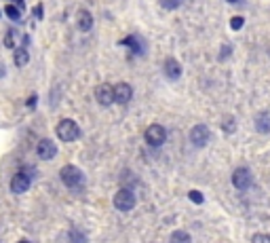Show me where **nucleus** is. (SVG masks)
<instances>
[{
  "mask_svg": "<svg viewBox=\"0 0 270 243\" xmlns=\"http://www.w3.org/2000/svg\"><path fill=\"white\" fill-rule=\"evenodd\" d=\"M59 178H61L63 186L70 188V190L82 188V184H85V174H82L76 165H66V167H61Z\"/></svg>",
  "mask_w": 270,
  "mask_h": 243,
  "instance_id": "nucleus-1",
  "label": "nucleus"
},
{
  "mask_svg": "<svg viewBox=\"0 0 270 243\" xmlns=\"http://www.w3.org/2000/svg\"><path fill=\"white\" fill-rule=\"evenodd\" d=\"M55 133H57V138H59L61 142H74V140L80 138V127L76 125L72 119H63V121L57 123Z\"/></svg>",
  "mask_w": 270,
  "mask_h": 243,
  "instance_id": "nucleus-2",
  "label": "nucleus"
},
{
  "mask_svg": "<svg viewBox=\"0 0 270 243\" xmlns=\"http://www.w3.org/2000/svg\"><path fill=\"white\" fill-rule=\"evenodd\" d=\"M112 201H114V207H116L118 212H131V209L135 207V203H137L131 188H120L118 193L114 195Z\"/></svg>",
  "mask_w": 270,
  "mask_h": 243,
  "instance_id": "nucleus-3",
  "label": "nucleus"
},
{
  "mask_svg": "<svg viewBox=\"0 0 270 243\" xmlns=\"http://www.w3.org/2000/svg\"><path fill=\"white\" fill-rule=\"evenodd\" d=\"M146 142L148 146H152V148H158V146H163L165 144V140H167V131H165V127L163 125H150L146 129Z\"/></svg>",
  "mask_w": 270,
  "mask_h": 243,
  "instance_id": "nucleus-4",
  "label": "nucleus"
},
{
  "mask_svg": "<svg viewBox=\"0 0 270 243\" xmlns=\"http://www.w3.org/2000/svg\"><path fill=\"white\" fill-rule=\"evenodd\" d=\"M232 184H234L236 190H247V188H251V186H253V174H251V169H247V167L234 169V174H232Z\"/></svg>",
  "mask_w": 270,
  "mask_h": 243,
  "instance_id": "nucleus-5",
  "label": "nucleus"
},
{
  "mask_svg": "<svg viewBox=\"0 0 270 243\" xmlns=\"http://www.w3.org/2000/svg\"><path fill=\"white\" fill-rule=\"evenodd\" d=\"M209 127L207 125H194L190 129V142L196 146V148H205L209 142Z\"/></svg>",
  "mask_w": 270,
  "mask_h": 243,
  "instance_id": "nucleus-6",
  "label": "nucleus"
},
{
  "mask_svg": "<svg viewBox=\"0 0 270 243\" xmlns=\"http://www.w3.org/2000/svg\"><path fill=\"white\" fill-rule=\"evenodd\" d=\"M131 98H133V87L129 82L114 85V104H129Z\"/></svg>",
  "mask_w": 270,
  "mask_h": 243,
  "instance_id": "nucleus-7",
  "label": "nucleus"
},
{
  "mask_svg": "<svg viewBox=\"0 0 270 243\" xmlns=\"http://www.w3.org/2000/svg\"><path fill=\"white\" fill-rule=\"evenodd\" d=\"M95 100H97L99 106H110L114 104V87L104 82V85H99L95 89Z\"/></svg>",
  "mask_w": 270,
  "mask_h": 243,
  "instance_id": "nucleus-8",
  "label": "nucleus"
},
{
  "mask_svg": "<svg viewBox=\"0 0 270 243\" xmlns=\"http://www.w3.org/2000/svg\"><path fill=\"white\" fill-rule=\"evenodd\" d=\"M30 182H32V178L28 174H23V171H19V174H15L11 178V190L15 195H21L30 188Z\"/></svg>",
  "mask_w": 270,
  "mask_h": 243,
  "instance_id": "nucleus-9",
  "label": "nucleus"
},
{
  "mask_svg": "<svg viewBox=\"0 0 270 243\" xmlns=\"http://www.w3.org/2000/svg\"><path fill=\"white\" fill-rule=\"evenodd\" d=\"M163 72L169 81H177L179 76H182V63L177 60H173V57H167L165 63H163Z\"/></svg>",
  "mask_w": 270,
  "mask_h": 243,
  "instance_id": "nucleus-10",
  "label": "nucleus"
},
{
  "mask_svg": "<svg viewBox=\"0 0 270 243\" xmlns=\"http://www.w3.org/2000/svg\"><path fill=\"white\" fill-rule=\"evenodd\" d=\"M36 152H38V157H40L42 161H51V159L57 155V146H55V142H51V140H40Z\"/></svg>",
  "mask_w": 270,
  "mask_h": 243,
  "instance_id": "nucleus-11",
  "label": "nucleus"
},
{
  "mask_svg": "<svg viewBox=\"0 0 270 243\" xmlns=\"http://www.w3.org/2000/svg\"><path fill=\"white\" fill-rule=\"evenodd\" d=\"M76 23H78V30L80 32H89V30L93 28V15L87 9H80L78 15H76Z\"/></svg>",
  "mask_w": 270,
  "mask_h": 243,
  "instance_id": "nucleus-12",
  "label": "nucleus"
},
{
  "mask_svg": "<svg viewBox=\"0 0 270 243\" xmlns=\"http://www.w3.org/2000/svg\"><path fill=\"white\" fill-rule=\"evenodd\" d=\"M123 42L129 47V51H131L133 55H144V49L146 47H144V40H141L139 36H127Z\"/></svg>",
  "mask_w": 270,
  "mask_h": 243,
  "instance_id": "nucleus-13",
  "label": "nucleus"
},
{
  "mask_svg": "<svg viewBox=\"0 0 270 243\" xmlns=\"http://www.w3.org/2000/svg\"><path fill=\"white\" fill-rule=\"evenodd\" d=\"M255 129L260 133H270V112H260L255 117Z\"/></svg>",
  "mask_w": 270,
  "mask_h": 243,
  "instance_id": "nucleus-14",
  "label": "nucleus"
},
{
  "mask_svg": "<svg viewBox=\"0 0 270 243\" xmlns=\"http://www.w3.org/2000/svg\"><path fill=\"white\" fill-rule=\"evenodd\" d=\"M13 61H15V66L23 68L25 63L30 61V53H28V49H25V47H17V49H15V55H13Z\"/></svg>",
  "mask_w": 270,
  "mask_h": 243,
  "instance_id": "nucleus-15",
  "label": "nucleus"
},
{
  "mask_svg": "<svg viewBox=\"0 0 270 243\" xmlns=\"http://www.w3.org/2000/svg\"><path fill=\"white\" fill-rule=\"evenodd\" d=\"M21 11H23V9H19L17 4H11V2L4 6V13H6V17H9V19H13V21H19V19H21Z\"/></svg>",
  "mask_w": 270,
  "mask_h": 243,
  "instance_id": "nucleus-16",
  "label": "nucleus"
},
{
  "mask_svg": "<svg viewBox=\"0 0 270 243\" xmlns=\"http://www.w3.org/2000/svg\"><path fill=\"white\" fill-rule=\"evenodd\" d=\"M169 243H192V239H190V235L186 233V231H175V233L171 235Z\"/></svg>",
  "mask_w": 270,
  "mask_h": 243,
  "instance_id": "nucleus-17",
  "label": "nucleus"
},
{
  "mask_svg": "<svg viewBox=\"0 0 270 243\" xmlns=\"http://www.w3.org/2000/svg\"><path fill=\"white\" fill-rule=\"evenodd\" d=\"M4 47L9 49H17V30H9L4 36Z\"/></svg>",
  "mask_w": 270,
  "mask_h": 243,
  "instance_id": "nucleus-18",
  "label": "nucleus"
},
{
  "mask_svg": "<svg viewBox=\"0 0 270 243\" xmlns=\"http://www.w3.org/2000/svg\"><path fill=\"white\" fill-rule=\"evenodd\" d=\"M222 129L226 131V133H234V129H236V121H234V117H228V119H224V123H222Z\"/></svg>",
  "mask_w": 270,
  "mask_h": 243,
  "instance_id": "nucleus-19",
  "label": "nucleus"
},
{
  "mask_svg": "<svg viewBox=\"0 0 270 243\" xmlns=\"http://www.w3.org/2000/svg\"><path fill=\"white\" fill-rule=\"evenodd\" d=\"M160 6L167 9V11H175V9L182 6V0H160Z\"/></svg>",
  "mask_w": 270,
  "mask_h": 243,
  "instance_id": "nucleus-20",
  "label": "nucleus"
},
{
  "mask_svg": "<svg viewBox=\"0 0 270 243\" xmlns=\"http://www.w3.org/2000/svg\"><path fill=\"white\" fill-rule=\"evenodd\" d=\"M70 241L72 243H87V237L85 235H82V231H70Z\"/></svg>",
  "mask_w": 270,
  "mask_h": 243,
  "instance_id": "nucleus-21",
  "label": "nucleus"
},
{
  "mask_svg": "<svg viewBox=\"0 0 270 243\" xmlns=\"http://www.w3.org/2000/svg\"><path fill=\"white\" fill-rule=\"evenodd\" d=\"M188 199H190L192 203H196V205H201V203L205 201V197H203L201 190H190V193H188Z\"/></svg>",
  "mask_w": 270,
  "mask_h": 243,
  "instance_id": "nucleus-22",
  "label": "nucleus"
},
{
  "mask_svg": "<svg viewBox=\"0 0 270 243\" xmlns=\"http://www.w3.org/2000/svg\"><path fill=\"white\" fill-rule=\"evenodd\" d=\"M243 25H245V19H243V17H232V19H230V28H232V30H241Z\"/></svg>",
  "mask_w": 270,
  "mask_h": 243,
  "instance_id": "nucleus-23",
  "label": "nucleus"
},
{
  "mask_svg": "<svg viewBox=\"0 0 270 243\" xmlns=\"http://www.w3.org/2000/svg\"><path fill=\"white\" fill-rule=\"evenodd\" d=\"M251 243H270V235H264V233H258L253 237V241Z\"/></svg>",
  "mask_w": 270,
  "mask_h": 243,
  "instance_id": "nucleus-24",
  "label": "nucleus"
},
{
  "mask_svg": "<svg viewBox=\"0 0 270 243\" xmlns=\"http://www.w3.org/2000/svg\"><path fill=\"white\" fill-rule=\"evenodd\" d=\"M232 53V47H230V44H222V53H220V60H224V57L226 55H230Z\"/></svg>",
  "mask_w": 270,
  "mask_h": 243,
  "instance_id": "nucleus-25",
  "label": "nucleus"
},
{
  "mask_svg": "<svg viewBox=\"0 0 270 243\" xmlns=\"http://www.w3.org/2000/svg\"><path fill=\"white\" fill-rule=\"evenodd\" d=\"M36 100H38V95H30V100H28V108H34V106H36Z\"/></svg>",
  "mask_w": 270,
  "mask_h": 243,
  "instance_id": "nucleus-26",
  "label": "nucleus"
},
{
  "mask_svg": "<svg viewBox=\"0 0 270 243\" xmlns=\"http://www.w3.org/2000/svg\"><path fill=\"white\" fill-rule=\"evenodd\" d=\"M34 15H36V19H42V4L36 6V13H34Z\"/></svg>",
  "mask_w": 270,
  "mask_h": 243,
  "instance_id": "nucleus-27",
  "label": "nucleus"
},
{
  "mask_svg": "<svg viewBox=\"0 0 270 243\" xmlns=\"http://www.w3.org/2000/svg\"><path fill=\"white\" fill-rule=\"evenodd\" d=\"M15 4L19 6V9H25V0H15Z\"/></svg>",
  "mask_w": 270,
  "mask_h": 243,
  "instance_id": "nucleus-28",
  "label": "nucleus"
},
{
  "mask_svg": "<svg viewBox=\"0 0 270 243\" xmlns=\"http://www.w3.org/2000/svg\"><path fill=\"white\" fill-rule=\"evenodd\" d=\"M2 76H4V66L0 63V79H2Z\"/></svg>",
  "mask_w": 270,
  "mask_h": 243,
  "instance_id": "nucleus-29",
  "label": "nucleus"
},
{
  "mask_svg": "<svg viewBox=\"0 0 270 243\" xmlns=\"http://www.w3.org/2000/svg\"><path fill=\"white\" fill-rule=\"evenodd\" d=\"M19 243H32V241H25V239H23V241H19Z\"/></svg>",
  "mask_w": 270,
  "mask_h": 243,
  "instance_id": "nucleus-30",
  "label": "nucleus"
},
{
  "mask_svg": "<svg viewBox=\"0 0 270 243\" xmlns=\"http://www.w3.org/2000/svg\"><path fill=\"white\" fill-rule=\"evenodd\" d=\"M228 2H239V0H228Z\"/></svg>",
  "mask_w": 270,
  "mask_h": 243,
  "instance_id": "nucleus-31",
  "label": "nucleus"
}]
</instances>
